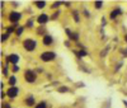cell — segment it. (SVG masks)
I'll return each mask as SVG.
<instances>
[{
	"mask_svg": "<svg viewBox=\"0 0 127 108\" xmlns=\"http://www.w3.org/2000/svg\"><path fill=\"white\" fill-rule=\"evenodd\" d=\"M23 47H24L27 51H33V50L37 47V41L28 38V39H26V41L23 42Z\"/></svg>",
	"mask_w": 127,
	"mask_h": 108,
	"instance_id": "6da1fadb",
	"label": "cell"
},
{
	"mask_svg": "<svg viewBox=\"0 0 127 108\" xmlns=\"http://www.w3.org/2000/svg\"><path fill=\"white\" fill-rule=\"evenodd\" d=\"M36 78H37V75L33 70H26L24 72V79L28 81V83H34L36 81Z\"/></svg>",
	"mask_w": 127,
	"mask_h": 108,
	"instance_id": "7a4b0ae2",
	"label": "cell"
},
{
	"mask_svg": "<svg viewBox=\"0 0 127 108\" xmlns=\"http://www.w3.org/2000/svg\"><path fill=\"white\" fill-rule=\"evenodd\" d=\"M41 60L42 61H46V62H48V61H52L55 57H56V55L54 52H43V53H41Z\"/></svg>",
	"mask_w": 127,
	"mask_h": 108,
	"instance_id": "3957f363",
	"label": "cell"
},
{
	"mask_svg": "<svg viewBox=\"0 0 127 108\" xmlns=\"http://www.w3.org/2000/svg\"><path fill=\"white\" fill-rule=\"evenodd\" d=\"M18 88L17 86H12V88H9L8 89V92H6V94H8V97L9 98H15V97L18 95Z\"/></svg>",
	"mask_w": 127,
	"mask_h": 108,
	"instance_id": "277c9868",
	"label": "cell"
},
{
	"mask_svg": "<svg viewBox=\"0 0 127 108\" xmlns=\"http://www.w3.org/2000/svg\"><path fill=\"white\" fill-rule=\"evenodd\" d=\"M19 19H20V14L18 12H12L9 14V20L12 22V23H17Z\"/></svg>",
	"mask_w": 127,
	"mask_h": 108,
	"instance_id": "5b68a950",
	"label": "cell"
},
{
	"mask_svg": "<svg viewBox=\"0 0 127 108\" xmlns=\"http://www.w3.org/2000/svg\"><path fill=\"white\" fill-rule=\"evenodd\" d=\"M37 22L39 24H45V23H47L48 22V15H46V14H41L38 18H37Z\"/></svg>",
	"mask_w": 127,
	"mask_h": 108,
	"instance_id": "8992f818",
	"label": "cell"
},
{
	"mask_svg": "<svg viewBox=\"0 0 127 108\" xmlns=\"http://www.w3.org/2000/svg\"><path fill=\"white\" fill-rule=\"evenodd\" d=\"M18 60H19V56L15 55V53H12V55H9V56H8V61H9V62H12V64H14V65L18 62Z\"/></svg>",
	"mask_w": 127,
	"mask_h": 108,
	"instance_id": "52a82bcc",
	"label": "cell"
},
{
	"mask_svg": "<svg viewBox=\"0 0 127 108\" xmlns=\"http://www.w3.org/2000/svg\"><path fill=\"white\" fill-rule=\"evenodd\" d=\"M42 42H43V45H51V43H52V37L48 36V35H45Z\"/></svg>",
	"mask_w": 127,
	"mask_h": 108,
	"instance_id": "ba28073f",
	"label": "cell"
},
{
	"mask_svg": "<svg viewBox=\"0 0 127 108\" xmlns=\"http://www.w3.org/2000/svg\"><path fill=\"white\" fill-rule=\"evenodd\" d=\"M26 103H27V106H33L34 104V98L33 97H29V98L26 99Z\"/></svg>",
	"mask_w": 127,
	"mask_h": 108,
	"instance_id": "9c48e42d",
	"label": "cell"
},
{
	"mask_svg": "<svg viewBox=\"0 0 127 108\" xmlns=\"http://www.w3.org/2000/svg\"><path fill=\"white\" fill-rule=\"evenodd\" d=\"M34 5H36L37 8L42 9V8H45V6H46V3H45V1H36V3H34Z\"/></svg>",
	"mask_w": 127,
	"mask_h": 108,
	"instance_id": "30bf717a",
	"label": "cell"
},
{
	"mask_svg": "<svg viewBox=\"0 0 127 108\" xmlns=\"http://www.w3.org/2000/svg\"><path fill=\"white\" fill-rule=\"evenodd\" d=\"M120 13H121V12H120V9H117V10H113V12L111 13V18H112V19H114V18L117 17Z\"/></svg>",
	"mask_w": 127,
	"mask_h": 108,
	"instance_id": "8fae6325",
	"label": "cell"
},
{
	"mask_svg": "<svg viewBox=\"0 0 127 108\" xmlns=\"http://www.w3.org/2000/svg\"><path fill=\"white\" fill-rule=\"evenodd\" d=\"M15 83H17V78H15V76H10V79H9V84L12 85V86H14Z\"/></svg>",
	"mask_w": 127,
	"mask_h": 108,
	"instance_id": "7c38bea8",
	"label": "cell"
},
{
	"mask_svg": "<svg viewBox=\"0 0 127 108\" xmlns=\"http://www.w3.org/2000/svg\"><path fill=\"white\" fill-rule=\"evenodd\" d=\"M36 108H47V104L45 102H41V103L36 104Z\"/></svg>",
	"mask_w": 127,
	"mask_h": 108,
	"instance_id": "4fadbf2b",
	"label": "cell"
},
{
	"mask_svg": "<svg viewBox=\"0 0 127 108\" xmlns=\"http://www.w3.org/2000/svg\"><path fill=\"white\" fill-rule=\"evenodd\" d=\"M95 8L100 9V8H102V1H95Z\"/></svg>",
	"mask_w": 127,
	"mask_h": 108,
	"instance_id": "5bb4252c",
	"label": "cell"
},
{
	"mask_svg": "<svg viewBox=\"0 0 127 108\" xmlns=\"http://www.w3.org/2000/svg\"><path fill=\"white\" fill-rule=\"evenodd\" d=\"M22 31H23V27H19V28H18V31H17V33H18V35H20V33H22Z\"/></svg>",
	"mask_w": 127,
	"mask_h": 108,
	"instance_id": "9a60e30c",
	"label": "cell"
},
{
	"mask_svg": "<svg viewBox=\"0 0 127 108\" xmlns=\"http://www.w3.org/2000/svg\"><path fill=\"white\" fill-rule=\"evenodd\" d=\"M8 39V35H3V38H1V41H6Z\"/></svg>",
	"mask_w": 127,
	"mask_h": 108,
	"instance_id": "2e32d148",
	"label": "cell"
},
{
	"mask_svg": "<svg viewBox=\"0 0 127 108\" xmlns=\"http://www.w3.org/2000/svg\"><path fill=\"white\" fill-rule=\"evenodd\" d=\"M1 108H10V106L5 103V104H3V106H1Z\"/></svg>",
	"mask_w": 127,
	"mask_h": 108,
	"instance_id": "e0dca14e",
	"label": "cell"
},
{
	"mask_svg": "<svg viewBox=\"0 0 127 108\" xmlns=\"http://www.w3.org/2000/svg\"><path fill=\"white\" fill-rule=\"evenodd\" d=\"M13 71H18V66H17V65H14V66H13Z\"/></svg>",
	"mask_w": 127,
	"mask_h": 108,
	"instance_id": "ac0fdd59",
	"label": "cell"
},
{
	"mask_svg": "<svg viewBox=\"0 0 127 108\" xmlns=\"http://www.w3.org/2000/svg\"><path fill=\"white\" fill-rule=\"evenodd\" d=\"M125 39H126V42H127V35H126V38H125Z\"/></svg>",
	"mask_w": 127,
	"mask_h": 108,
	"instance_id": "d6986e66",
	"label": "cell"
}]
</instances>
